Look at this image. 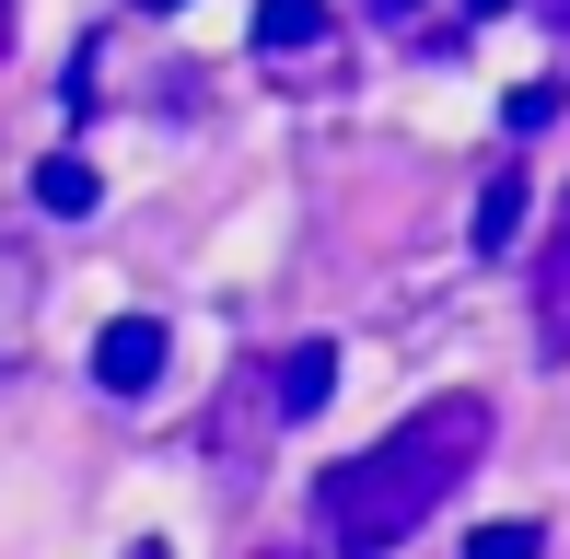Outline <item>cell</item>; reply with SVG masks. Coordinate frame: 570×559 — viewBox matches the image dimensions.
Returning a JSON list of instances; mask_svg holds the SVG:
<instances>
[{
    "label": "cell",
    "mask_w": 570,
    "mask_h": 559,
    "mask_svg": "<svg viewBox=\"0 0 570 559\" xmlns=\"http://www.w3.org/2000/svg\"><path fill=\"white\" fill-rule=\"evenodd\" d=\"M559 106H570V82H524V94H512V106H501V117H512V140H535V129H548V117H559Z\"/></svg>",
    "instance_id": "obj_11"
},
{
    "label": "cell",
    "mask_w": 570,
    "mask_h": 559,
    "mask_svg": "<svg viewBox=\"0 0 570 559\" xmlns=\"http://www.w3.org/2000/svg\"><path fill=\"white\" fill-rule=\"evenodd\" d=\"M489 12H512V0H465V23H489Z\"/></svg>",
    "instance_id": "obj_13"
},
{
    "label": "cell",
    "mask_w": 570,
    "mask_h": 559,
    "mask_svg": "<svg viewBox=\"0 0 570 559\" xmlns=\"http://www.w3.org/2000/svg\"><path fill=\"white\" fill-rule=\"evenodd\" d=\"M524 210H535V175H524V164H501V175L478 187V222H465V245H478V257H512Z\"/></svg>",
    "instance_id": "obj_7"
},
{
    "label": "cell",
    "mask_w": 570,
    "mask_h": 559,
    "mask_svg": "<svg viewBox=\"0 0 570 559\" xmlns=\"http://www.w3.org/2000/svg\"><path fill=\"white\" fill-rule=\"evenodd\" d=\"M478 467H489V396H420L384 443H361L350 467L315 478L326 559H396Z\"/></svg>",
    "instance_id": "obj_1"
},
{
    "label": "cell",
    "mask_w": 570,
    "mask_h": 559,
    "mask_svg": "<svg viewBox=\"0 0 570 559\" xmlns=\"http://www.w3.org/2000/svg\"><path fill=\"white\" fill-rule=\"evenodd\" d=\"M268 431H292V420H279V396H268V362H245V373L222 385V409H210V431H198V443H210V467L256 478V454H268Z\"/></svg>",
    "instance_id": "obj_2"
},
{
    "label": "cell",
    "mask_w": 570,
    "mask_h": 559,
    "mask_svg": "<svg viewBox=\"0 0 570 559\" xmlns=\"http://www.w3.org/2000/svg\"><path fill=\"white\" fill-rule=\"evenodd\" d=\"M465 559H548V524H478Z\"/></svg>",
    "instance_id": "obj_10"
},
{
    "label": "cell",
    "mask_w": 570,
    "mask_h": 559,
    "mask_svg": "<svg viewBox=\"0 0 570 559\" xmlns=\"http://www.w3.org/2000/svg\"><path fill=\"white\" fill-rule=\"evenodd\" d=\"M94 198H106V187H94V164H82V151H59V164H36V210H59V222H82Z\"/></svg>",
    "instance_id": "obj_9"
},
{
    "label": "cell",
    "mask_w": 570,
    "mask_h": 559,
    "mask_svg": "<svg viewBox=\"0 0 570 559\" xmlns=\"http://www.w3.org/2000/svg\"><path fill=\"white\" fill-rule=\"evenodd\" d=\"M268 396H279V420H315L326 396H338V350H326V339H292L268 362Z\"/></svg>",
    "instance_id": "obj_5"
},
{
    "label": "cell",
    "mask_w": 570,
    "mask_h": 559,
    "mask_svg": "<svg viewBox=\"0 0 570 559\" xmlns=\"http://www.w3.org/2000/svg\"><path fill=\"white\" fill-rule=\"evenodd\" d=\"M256 59L268 70L315 59L326 82H338V12H326V0H256Z\"/></svg>",
    "instance_id": "obj_3"
},
{
    "label": "cell",
    "mask_w": 570,
    "mask_h": 559,
    "mask_svg": "<svg viewBox=\"0 0 570 559\" xmlns=\"http://www.w3.org/2000/svg\"><path fill=\"white\" fill-rule=\"evenodd\" d=\"M245 559H303V548H245Z\"/></svg>",
    "instance_id": "obj_15"
},
{
    "label": "cell",
    "mask_w": 570,
    "mask_h": 559,
    "mask_svg": "<svg viewBox=\"0 0 570 559\" xmlns=\"http://www.w3.org/2000/svg\"><path fill=\"white\" fill-rule=\"evenodd\" d=\"M94 385L106 396H151L164 385V315H117L106 339H94Z\"/></svg>",
    "instance_id": "obj_4"
},
{
    "label": "cell",
    "mask_w": 570,
    "mask_h": 559,
    "mask_svg": "<svg viewBox=\"0 0 570 559\" xmlns=\"http://www.w3.org/2000/svg\"><path fill=\"white\" fill-rule=\"evenodd\" d=\"M0 47H12V0H0Z\"/></svg>",
    "instance_id": "obj_16"
},
{
    "label": "cell",
    "mask_w": 570,
    "mask_h": 559,
    "mask_svg": "<svg viewBox=\"0 0 570 559\" xmlns=\"http://www.w3.org/2000/svg\"><path fill=\"white\" fill-rule=\"evenodd\" d=\"M361 12H373V23H420V0H361Z\"/></svg>",
    "instance_id": "obj_12"
},
{
    "label": "cell",
    "mask_w": 570,
    "mask_h": 559,
    "mask_svg": "<svg viewBox=\"0 0 570 559\" xmlns=\"http://www.w3.org/2000/svg\"><path fill=\"white\" fill-rule=\"evenodd\" d=\"M140 12H187V0H140Z\"/></svg>",
    "instance_id": "obj_17"
},
{
    "label": "cell",
    "mask_w": 570,
    "mask_h": 559,
    "mask_svg": "<svg viewBox=\"0 0 570 559\" xmlns=\"http://www.w3.org/2000/svg\"><path fill=\"white\" fill-rule=\"evenodd\" d=\"M36 303H47V268H36V245H23V234H0V362L23 350Z\"/></svg>",
    "instance_id": "obj_8"
},
{
    "label": "cell",
    "mask_w": 570,
    "mask_h": 559,
    "mask_svg": "<svg viewBox=\"0 0 570 559\" xmlns=\"http://www.w3.org/2000/svg\"><path fill=\"white\" fill-rule=\"evenodd\" d=\"M535 350H548V362H570V198H559L548 257H535Z\"/></svg>",
    "instance_id": "obj_6"
},
{
    "label": "cell",
    "mask_w": 570,
    "mask_h": 559,
    "mask_svg": "<svg viewBox=\"0 0 570 559\" xmlns=\"http://www.w3.org/2000/svg\"><path fill=\"white\" fill-rule=\"evenodd\" d=\"M128 559H175V548H164V537H140V548H128Z\"/></svg>",
    "instance_id": "obj_14"
}]
</instances>
